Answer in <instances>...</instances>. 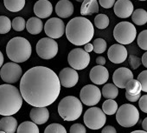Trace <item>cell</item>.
Returning a JSON list of instances; mask_svg holds the SVG:
<instances>
[{
    "label": "cell",
    "mask_w": 147,
    "mask_h": 133,
    "mask_svg": "<svg viewBox=\"0 0 147 133\" xmlns=\"http://www.w3.org/2000/svg\"><path fill=\"white\" fill-rule=\"evenodd\" d=\"M61 83L55 72L45 66L28 70L20 81L21 95L33 107H47L58 98Z\"/></svg>",
    "instance_id": "6da1fadb"
},
{
    "label": "cell",
    "mask_w": 147,
    "mask_h": 133,
    "mask_svg": "<svg viewBox=\"0 0 147 133\" xmlns=\"http://www.w3.org/2000/svg\"><path fill=\"white\" fill-rule=\"evenodd\" d=\"M65 33L71 44L81 46L90 43L94 35V29L89 19L76 17L67 23Z\"/></svg>",
    "instance_id": "7a4b0ae2"
},
{
    "label": "cell",
    "mask_w": 147,
    "mask_h": 133,
    "mask_svg": "<svg viewBox=\"0 0 147 133\" xmlns=\"http://www.w3.org/2000/svg\"><path fill=\"white\" fill-rule=\"evenodd\" d=\"M23 97L20 90L12 85H0V115L12 116L19 111L23 105Z\"/></svg>",
    "instance_id": "3957f363"
},
{
    "label": "cell",
    "mask_w": 147,
    "mask_h": 133,
    "mask_svg": "<svg viewBox=\"0 0 147 133\" xmlns=\"http://www.w3.org/2000/svg\"><path fill=\"white\" fill-rule=\"evenodd\" d=\"M32 52L30 43L24 38L16 37L11 38L6 45V54L9 59L14 63L27 61Z\"/></svg>",
    "instance_id": "277c9868"
},
{
    "label": "cell",
    "mask_w": 147,
    "mask_h": 133,
    "mask_svg": "<svg viewBox=\"0 0 147 133\" xmlns=\"http://www.w3.org/2000/svg\"><path fill=\"white\" fill-rule=\"evenodd\" d=\"M58 113L64 121H75L82 113V103L76 97H65L58 104Z\"/></svg>",
    "instance_id": "5b68a950"
},
{
    "label": "cell",
    "mask_w": 147,
    "mask_h": 133,
    "mask_svg": "<svg viewBox=\"0 0 147 133\" xmlns=\"http://www.w3.org/2000/svg\"><path fill=\"white\" fill-rule=\"evenodd\" d=\"M116 120L119 125L130 128L134 126L139 120L138 110L132 104H125L121 105L116 113Z\"/></svg>",
    "instance_id": "8992f818"
},
{
    "label": "cell",
    "mask_w": 147,
    "mask_h": 133,
    "mask_svg": "<svg viewBox=\"0 0 147 133\" xmlns=\"http://www.w3.org/2000/svg\"><path fill=\"white\" fill-rule=\"evenodd\" d=\"M137 36L136 27L130 22L123 21L119 23L113 30L114 39L120 44H131Z\"/></svg>",
    "instance_id": "52a82bcc"
},
{
    "label": "cell",
    "mask_w": 147,
    "mask_h": 133,
    "mask_svg": "<svg viewBox=\"0 0 147 133\" xmlns=\"http://www.w3.org/2000/svg\"><path fill=\"white\" fill-rule=\"evenodd\" d=\"M83 121L86 126L89 129L99 130L105 125L107 117L104 111L99 107H91L85 112Z\"/></svg>",
    "instance_id": "ba28073f"
},
{
    "label": "cell",
    "mask_w": 147,
    "mask_h": 133,
    "mask_svg": "<svg viewBox=\"0 0 147 133\" xmlns=\"http://www.w3.org/2000/svg\"><path fill=\"white\" fill-rule=\"evenodd\" d=\"M67 62L71 68L75 70H83L90 63V55L81 48L72 50L67 56Z\"/></svg>",
    "instance_id": "9c48e42d"
},
{
    "label": "cell",
    "mask_w": 147,
    "mask_h": 133,
    "mask_svg": "<svg viewBox=\"0 0 147 133\" xmlns=\"http://www.w3.org/2000/svg\"><path fill=\"white\" fill-rule=\"evenodd\" d=\"M23 71L21 66L14 62L5 63L0 70V77L2 80L8 85H12L22 78Z\"/></svg>",
    "instance_id": "30bf717a"
},
{
    "label": "cell",
    "mask_w": 147,
    "mask_h": 133,
    "mask_svg": "<svg viewBox=\"0 0 147 133\" xmlns=\"http://www.w3.org/2000/svg\"><path fill=\"white\" fill-rule=\"evenodd\" d=\"M36 53L42 59H52L58 53V44L50 38H42L36 44Z\"/></svg>",
    "instance_id": "8fae6325"
},
{
    "label": "cell",
    "mask_w": 147,
    "mask_h": 133,
    "mask_svg": "<svg viewBox=\"0 0 147 133\" xmlns=\"http://www.w3.org/2000/svg\"><path fill=\"white\" fill-rule=\"evenodd\" d=\"M101 94V91L97 86L88 85L82 89L80 92V98L82 103H83L85 105L94 106L100 101Z\"/></svg>",
    "instance_id": "7c38bea8"
},
{
    "label": "cell",
    "mask_w": 147,
    "mask_h": 133,
    "mask_svg": "<svg viewBox=\"0 0 147 133\" xmlns=\"http://www.w3.org/2000/svg\"><path fill=\"white\" fill-rule=\"evenodd\" d=\"M44 31L49 38L57 39L61 38L66 32V26L61 19L58 18H52L45 23Z\"/></svg>",
    "instance_id": "4fadbf2b"
},
{
    "label": "cell",
    "mask_w": 147,
    "mask_h": 133,
    "mask_svg": "<svg viewBox=\"0 0 147 133\" xmlns=\"http://www.w3.org/2000/svg\"><path fill=\"white\" fill-rule=\"evenodd\" d=\"M58 78L61 85L65 88H72L76 86L79 81V74L77 73L76 70L70 67L63 68L60 72Z\"/></svg>",
    "instance_id": "5bb4252c"
},
{
    "label": "cell",
    "mask_w": 147,
    "mask_h": 133,
    "mask_svg": "<svg viewBox=\"0 0 147 133\" xmlns=\"http://www.w3.org/2000/svg\"><path fill=\"white\" fill-rule=\"evenodd\" d=\"M107 56L109 60L113 63H121L125 61L127 58L128 53L126 48L120 44H115L111 45V47L108 50Z\"/></svg>",
    "instance_id": "9a60e30c"
},
{
    "label": "cell",
    "mask_w": 147,
    "mask_h": 133,
    "mask_svg": "<svg viewBox=\"0 0 147 133\" xmlns=\"http://www.w3.org/2000/svg\"><path fill=\"white\" fill-rule=\"evenodd\" d=\"M133 79V74L131 70L125 67L117 69L113 76L114 85L119 88H125L127 83Z\"/></svg>",
    "instance_id": "2e32d148"
},
{
    "label": "cell",
    "mask_w": 147,
    "mask_h": 133,
    "mask_svg": "<svg viewBox=\"0 0 147 133\" xmlns=\"http://www.w3.org/2000/svg\"><path fill=\"white\" fill-rule=\"evenodd\" d=\"M113 10L115 15L120 18H127L134 12L133 4L130 0H118L113 6Z\"/></svg>",
    "instance_id": "e0dca14e"
},
{
    "label": "cell",
    "mask_w": 147,
    "mask_h": 133,
    "mask_svg": "<svg viewBox=\"0 0 147 133\" xmlns=\"http://www.w3.org/2000/svg\"><path fill=\"white\" fill-rule=\"evenodd\" d=\"M89 77L91 81L94 85H101L107 82L109 78V72L105 66L97 65L92 68V70L90 71Z\"/></svg>",
    "instance_id": "ac0fdd59"
},
{
    "label": "cell",
    "mask_w": 147,
    "mask_h": 133,
    "mask_svg": "<svg viewBox=\"0 0 147 133\" xmlns=\"http://www.w3.org/2000/svg\"><path fill=\"white\" fill-rule=\"evenodd\" d=\"M52 12L53 6L49 0H39L34 5V13L39 18H47Z\"/></svg>",
    "instance_id": "d6986e66"
},
{
    "label": "cell",
    "mask_w": 147,
    "mask_h": 133,
    "mask_svg": "<svg viewBox=\"0 0 147 133\" xmlns=\"http://www.w3.org/2000/svg\"><path fill=\"white\" fill-rule=\"evenodd\" d=\"M30 117L36 124H44L49 118V111L46 107H34L30 112Z\"/></svg>",
    "instance_id": "ffe728a7"
},
{
    "label": "cell",
    "mask_w": 147,
    "mask_h": 133,
    "mask_svg": "<svg viewBox=\"0 0 147 133\" xmlns=\"http://www.w3.org/2000/svg\"><path fill=\"white\" fill-rule=\"evenodd\" d=\"M55 12L61 18H67L74 13V5L69 0H60L55 5Z\"/></svg>",
    "instance_id": "44dd1931"
},
{
    "label": "cell",
    "mask_w": 147,
    "mask_h": 133,
    "mask_svg": "<svg viewBox=\"0 0 147 133\" xmlns=\"http://www.w3.org/2000/svg\"><path fill=\"white\" fill-rule=\"evenodd\" d=\"M18 121L11 116L4 117L0 119V130L5 131V133H15L18 130Z\"/></svg>",
    "instance_id": "7402d4cb"
},
{
    "label": "cell",
    "mask_w": 147,
    "mask_h": 133,
    "mask_svg": "<svg viewBox=\"0 0 147 133\" xmlns=\"http://www.w3.org/2000/svg\"><path fill=\"white\" fill-rule=\"evenodd\" d=\"M42 28H43L42 21L37 17L30 18L26 23V29L28 32L32 35L40 34L42 31Z\"/></svg>",
    "instance_id": "603a6c76"
},
{
    "label": "cell",
    "mask_w": 147,
    "mask_h": 133,
    "mask_svg": "<svg viewBox=\"0 0 147 133\" xmlns=\"http://www.w3.org/2000/svg\"><path fill=\"white\" fill-rule=\"evenodd\" d=\"M99 12V5L97 0H84L81 7V14L82 16H90Z\"/></svg>",
    "instance_id": "cb8c5ba5"
},
{
    "label": "cell",
    "mask_w": 147,
    "mask_h": 133,
    "mask_svg": "<svg viewBox=\"0 0 147 133\" xmlns=\"http://www.w3.org/2000/svg\"><path fill=\"white\" fill-rule=\"evenodd\" d=\"M4 5L9 12H18L24 9L25 0H4Z\"/></svg>",
    "instance_id": "d4e9b609"
},
{
    "label": "cell",
    "mask_w": 147,
    "mask_h": 133,
    "mask_svg": "<svg viewBox=\"0 0 147 133\" xmlns=\"http://www.w3.org/2000/svg\"><path fill=\"white\" fill-rule=\"evenodd\" d=\"M131 19L136 25H144L147 23V12L144 9H137L133 12Z\"/></svg>",
    "instance_id": "484cf974"
},
{
    "label": "cell",
    "mask_w": 147,
    "mask_h": 133,
    "mask_svg": "<svg viewBox=\"0 0 147 133\" xmlns=\"http://www.w3.org/2000/svg\"><path fill=\"white\" fill-rule=\"evenodd\" d=\"M17 133H40L37 124L30 121H25L20 123Z\"/></svg>",
    "instance_id": "4316f807"
},
{
    "label": "cell",
    "mask_w": 147,
    "mask_h": 133,
    "mask_svg": "<svg viewBox=\"0 0 147 133\" xmlns=\"http://www.w3.org/2000/svg\"><path fill=\"white\" fill-rule=\"evenodd\" d=\"M102 96L107 99H114L119 95V89L115 85L107 84L102 88Z\"/></svg>",
    "instance_id": "83f0119b"
},
{
    "label": "cell",
    "mask_w": 147,
    "mask_h": 133,
    "mask_svg": "<svg viewBox=\"0 0 147 133\" xmlns=\"http://www.w3.org/2000/svg\"><path fill=\"white\" fill-rule=\"evenodd\" d=\"M142 91V87L138 79H131L125 86V92L131 95H138Z\"/></svg>",
    "instance_id": "f1b7e54d"
},
{
    "label": "cell",
    "mask_w": 147,
    "mask_h": 133,
    "mask_svg": "<svg viewBox=\"0 0 147 133\" xmlns=\"http://www.w3.org/2000/svg\"><path fill=\"white\" fill-rule=\"evenodd\" d=\"M118 109V104L113 99H107L102 104V110L107 115L116 114Z\"/></svg>",
    "instance_id": "f546056e"
},
{
    "label": "cell",
    "mask_w": 147,
    "mask_h": 133,
    "mask_svg": "<svg viewBox=\"0 0 147 133\" xmlns=\"http://www.w3.org/2000/svg\"><path fill=\"white\" fill-rule=\"evenodd\" d=\"M12 27L11 19L6 16H0V34L8 33Z\"/></svg>",
    "instance_id": "4dcf8cb0"
},
{
    "label": "cell",
    "mask_w": 147,
    "mask_h": 133,
    "mask_svg": "<svg viewBox=\"0 0 147 133\" xmlns=\"http://www.w3.org/2000/svg\"><path fill=\"white\" fill-rule=\"evenodd\" d=\"M94 25L98 29H106L109 25V18L106 14H98L94 18Z\"/></svg>",
    "instance_id": "1f68e13d"
},
{
    "label": "cell",
    "mask_w": 147,
    "mask_h": 133,
    "mask_svg": "<svg viewBox=\"0 0 147 133\" xmlns=\"http://www.w3.org/2000/svg\"><path fill=\"white\" fill-rule=\"evenodd\" d=\"M93 45H94V51L97 54H101L105 52L107 47V42L103 38H96L95 40H94Z\"/></svg>",
    "instance_id": "d6a6232c"
},
{
    "label": "cell",
    "mask_w": 147,
    "mask_h": 133,
    "mask_svg": "<svg viewBox=\"0 0 147 133\" xmlns=\"http://www.w3.org/2000/svg\"><path fill=\"white\" fill-rule=\"evenodd\" d=\"M44 133H67V130L60 123H51L46 127Z\"/></svg>",
    "instance_id": "836d02e7"
},
{
    "label": "cell",
    "mask_w": 147,
    "mask_h": 133,
    "mask_svg": "<svg viewBox=\"0 0 147 133\" xmlns=\"http://www.w3.org/2000/svg\"><path fill=\"white\" fill-rule=\"evenodd\" d=\"M26 27L25 20L22 17H17L12 20V28L16 31H23Z\"/></svg>",
    "instance_id": "e575fe53"
},
{
    "label": "cell",
    "mask_w": 147,
    "mask_h": 133,
    "mask_svg": "<svg viewBox=\"0 0 147 133\" xmlns=\"http://www.w3.org/2000/svg\"><path fill=\"white\" fill-rule=\"evenodd\" d=\"M138 45L140 47V49L144 50L147 51V30L142 31L139 35L138 36Z\"/></svg>",
    "instance_id": "d590c367"
},
{
    "label": "cell",
    "mask_w": 147,
    "mask_h": 133,
    "mask_svg": "<svg viewBox=\"0 0 147 133\" xmlns=\"http://www.w3.org/2000/svg\"><path fill=\"white\" fill-rule=\"evenodd\" d=\"M138 80L141 85L142 87V91L147 92V70L143 71L138 76Z\"/></svg>",
    "instance_id": "8d00e7d4"
},
{
    "label": "cell",
    "mask_w": 147,
    "mask_h": 133,
    "mask_svg": "<svg viewBox=\"0 0 147 133\" xmlns=\"http://www.w3.org/2000/svg\"><path fill=\"white\" fill-rule=\"evenodd\" d=\"M129 63H130V65H131V69L132 70H136V69H138L139 66H140L142 61L137 56H135V55H130V57H129Z\"/></svg>",
    "instance_id": "74e56055"
},
{
    "label": "cell",
    "mask_w": 147,
    "mask_h": 133,
    "mask_svg": "<svg viewBox=\"0 0 147 133\" xmlns=\"http://www.w3.org/2000/svg\"><path fill=\"white\" fill-rule=\"evenodd\" d=\"M70 133H87L85 126L82 123H74L69 130Z\"/></svg>",
    "instance_id": "f35d334b"
},
{
    "label": "cell",
    "mask_w": 147,
    "mask_h": 133,
    "mask_svg": "<svg viewBox=\"0 0 147 133\" xmlns=\"http://www.w3.org/2000/svg\"><path fill=\"white\" fill-rule=\"evenodd\" d=\"M138 105H139V108L140 110L144 112V113H147V95H144V96H141L140 99L138 100Z\"/></svg>",
    "instance_id": "ab89813d"
},
{
    "label": "cell",
    "mask_w": 147,
    "mask_h": 133,
    "mask_svg": "<svg viewBox=\"0 0 147 133\" xmlns=\"http://www.w3.org/2000/svg\"><path fill=\"white\" fill-rule=\"evenodd\" d=\"M99 3L100 5L105 8V9H110L113 6H114L116 1L115 0H99Z\"/></svg>",
    "instance_id": "60d3db41"
},
{
    "label": "cell",
    "mask_w": 147,
    "mask_h": 133,
    "mask_svg": "<svg viewBox=\"0 0 147 133\" xmlns=\"http://www.w3.org/2000/svg\"><path fill=\"white\" fill-rule=\"evenodd\" d=\"M125 98L130 102H137V101H138L140 99L141 95L140 94H138V95H131V94H128V93L125 92Z\"/></svg>",
    "instance_id": "b9f144b4"
},
{
    "label": "cell",
    "mask_w": 147,
    "mask_h": 133,
    "mask_svg": "<svg viewBox=\"0 0 147 133\" xmlns=\"http://www.w3.org/2000/svg\"><path fill=\"white\" fill-rule=\"evenodd\" d=\"M101 133H117V130H116V129L113 126L107 125V126H105L102 129Z\"/></svg>",
    "instance_id": "7bdbcfd3"
},
{
    "label": "cell",
    "mask_w": 147,
    "mask_h": 133,
    "mask_svg": "<svg viewBox=\"0 0 147 133\" xmlns=\"http://www.w3.org/2000/svg\"><path fill=\"white\" fill-rule=\"evenodd\" d=\"M96 63L98 65H101V66H104V64L106 63V58L102 56H100L96 58Z\"/></svg>",
    "instance_id": "ee69618b"
},
{
    "label": "cell",
    "mask_w": 147,
    "mask_h": 133,
    "mask_svg": "<svg viewBox=\"0 0 147 133\" xmlns=\"http://www.w3.org/2000/svg\"><path fill=\"white\" fill-rule=\"evenodd\" d=\"M84 50H85V51H87L88 53H89V52H91L92 50H94V45H93V44L88 43V44H85V45H84Z\"/></svg>",
    "instance_id": "f6af8a7d"
},
{
    "label": "cell",
    "mask_w": 147,
    "mask_h": 133,
    "mask_svg": "<svg viewBox=\"0 0 147 133\" xmlns=\"http://www.w3.org/2000/svg\"><path fill=\"white\" fill-rule=\"evenodd\" d=\"M141 61H142L143 65L144 66L145 68H147V51L143 54L142 58H141Z\"/></svg>",
    "instance_id": "bcb514c9"
},
{
    "label": "cell",
    "mask_w": 147,
    "mask_h": 133,
    "mask_svg": "<svg viewBox=\"0 0 147 133\" xmlns=\"http://www.w3.org/2000/svg\"><path fill=\"white\" fill-rule=\"evenodd\" d=\"M142 127H143L144 130L147 132V117H145L143 120V122H142Z\"/></svg>",
    "instance_id": "7dc6e473"
},
{
    "label": "cell",
    "mask_w": 147,
    "mask_h": 133,
    "mask_svg": "<svg viewBox=\"0 0 147 133\" xmlns=\"http://www.w3.org/2000/svg\"><path fill=\"white\" fill-rule=\"evenodd\" d=\"M3 63H4V55L1 51H0V68H2Z\"/></svg>",
    "instance_id": "c3c4849f"
},
{
    "label": "cell",
    "mask_w": 147,
    "mask_h": 133,
    "mask_svg": "<svg viewBox=\"0 0 147 133\" xmlns=\"http://www.w3.org/2000/svg\"><path fill=\"white\" fill-rule=\"evenodd\" d=\"M131 133H147V132L144 131V130H134V131H132Z\"/></svg>",
    "instance_id": "681fc988"
},
{
    "label": "cell",
    "mask_w": 147,
    "mask_h": 133,
    "mask_svg": "<svg viewBox=\"0 0 147 133\" xmlns=\"http://www.w3.org/2000/svg\"><path fill=\"white\" fill-rule=\"evenodd\" d=\"M76 1H77V2H83L84 0H76Z\"/></svg>",
    "instance_id": "f907efd6"
},
{
    "label": "cell",
    "mask_w": 147,
    "mask_h": 133,
    "mask_svg": "<svg viewBox=\"0 0 147 133\" xmlns=\"http://www.w3.org/2000/svg\"><path fill=\"white\" fill-rule=\"evenodd\" d=\"M0 133H5V131H2V130H0Z\"/></svg>",
    "instance_id": "816d5d0a"
},
{
    "label": "cell",
    "mask_w": 147,
    "mask_h": 133,
    "mask_svg": "<svg viewBox=\"0 0 147 133\" xmlns=\"http://www.w3.org/2000/svg\"><path fill=\"white\" fill-rule=\"evenodd\" d=\"M139 1H146V0H139Z\"/></svg>",
    "instance_id": "f5cc1de1"
}]
</instances>
